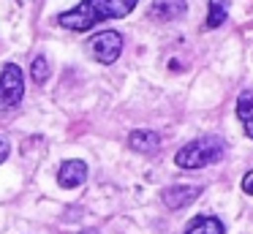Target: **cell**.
Wrapping results in <instances>:
<instances>
[{
    "label": "cell",
    "mask_w": 253,
    "mask_h": 234,
    "mask_svg": "<svg viewBox=\"0 0 253 234\" xmlns=\"http://www.w3.org/2000/svg\"><path fill=\"white\" fill-rule=\"evenodd\" d=\"M139 0H82L71 11L57 16V25L74 33H87L106 19H123L136 8Z\"/></svg>",
    "instance_id": "cell-1"
},
{
    "label": "cell",
    "mask_w": 253,
    "mask_h": 234,
    "mask_svg": "<svg viewBox=\"0 0 253 234\" xmlns=\"http://www.w3.org/2000/svg\"><path fill=\"white\" fill-rule=\"evenodd\" d=\"M226 155V141L220 136H202L188 141L174 155V163L180 169H204L210 163H218Z\"/></svg>",
    "instance_id": "cell-2"
},
{
    "label": "cell",
    "mask_w": 253,
    "mask_h": 234,
    "mask_svg": "<svg viewBox=\"0 0 253 234\" xmlns=\"http://www.w3.org/2000/svg\"><path fill=\"white\" fill-rule=\"evenodd\" d=\"M25 98V76L17 63H6L0 71V112L17 109Z\"/></svg>",
    "instance_id": "cell-3"
},
{
    "label": "cell",
    "mask_w": 253,
    "mask_h": 234,
    "mask_svg": "<svg viewBox=\"0 0 253 234\" xmlns=\"http://www.w3.org/2000/svg\"><path fill=\"white\" fill-rule=\"evenodd\" d=\"M87 52H90L93 60H98V63H104V65L115 63V60L120 57V52H123V36L117 30L95 33V36L87 41Z\"/></svg>",
    "instance_id": "cell-4"
},
{
    "label": "cell",
    "mask_w": 253,
    "mask_h": 234,
    "mask_svg": "<svg viewBox=\"0 0 253 234\" xmlns=\"http://www.w3.org/2000/svg\"><path fill=\"white\" fill-rule=\"evenodd\" d=\"M199 196H202V185H191V183H174L161 190V199L169 210H185Z\"/></svg>",
    "instance_id": "cell-5"
},
{
    "label": "cell",
    "mask_w": 253,
    "mask_h": 234,
    "mask_svg": "<svg viewBox=\"0 0 253 234\" xmlns=\"http://www.w3.org/2000/svg\"><path fill=\"white\" fill-rule=\"evenodd\" d=\"M185 11H188L185 0H153V3H150V19L171 22V19L185 16Z\"/></svg>",
    "instance_id": "cell-6"
},
{
    "label": "cell",
    "mask_w": 253,
    "mask_h": 234,
    "mask_svg": "<svg viewBox=\"0 0 253 234\" xmlns=\"http://www.w3.org/2000/svg\"><path fill=\"white\" fill-rule=\"evenodd\" d=\"M84 180H87V163L79 161V158L66 161L60 166V172H57V183H60L63 188H79Z\"/></svg>",
    "instance_id": "cell-7"
},
{
    "label": "cell",
    "mask_w": 253,
    "mask_h": 234,
    "mask_svg": "<svg viewBox=\"0 0 253 234\" xmlns=\"http://www.w3.org/2000/svg\"><path fill=\"white\" fill-rule=\"evenodd\" d=\"M128 144H131V150L136 152H144V155H150V152H155L161 147V136L155 134V131H131V136H128Z\"/></svg>",
    "instance_id": "cell-8"
},
{
    "label": "cell",
    "mask_w": 253,
    "mask_h": 234,
    "mask_svg": "<svg viewBox=\"0 0 253 234\" xmlns=\"http://www.w3.org/2000/svg\"><path fill=\"white\" fill-rule=\"evenodd\" d=\"M237 117H240L245 136L253 139V90L240 93V98H237Z\"/></svg>",
    "instance_id": "cell-9"
},
{
    "label": "cell",
    "mask_w": 253,
    "mask_h": 234,
    "mask_svg": "<svg viewBox=\"0 0 253 234\" xmlns=\"http://www.w3.org/2000/svg\"><path fill=\"white\" fill-rule=\"evenodd\" d=\"M185 234H226V226L223 221H218L212 215H199L188 223Z\"/></svg>",
    "instance_id": "cell-10"
},
{
    "label": "cell",
    "mask_w": 253,
    "mask_h": 234,
    "mask_svg": "<svg viewBox=\"0 0 253 234\" xmlns=\"http://www.w3.org/2000/svg\"><path fill=\"white\" fill-rule=\"evenodd\" d=\"M229 16V0H210V14H207V27L215 30L220 27Z\"/></svg>",
    "instance_id": "cell-11"
},
{
    "label": "cell",
    "mask_w": 253,
    "mask_h": 234,
    "mask_svg": "<svg viewBox=\"0 0 253 234\" xmlns=\"http://www.w3.org/2000/svg\"><path fill=\"white\" fill-rule=\"evenodd\" d=\"M30 74H33V82L44 85V82L49 79V60H46L44 54H39V57L33 60V68H30Z\"/></svg>",
    "instance_id": "cell-12"
},
{
    "label": "cell",
    "mask_w": 253,
    "mask_h": 234,
    "mask_svg": "<svg viewBox=\"0 0 253 234\" xmlns=\"http://www.w3.org/2000/svg\"><path fill=\"white\" fill-rule=\"evenodd\" d=\"M242 190H245L248 196H253V169L245 174V177H242Z\"/></svg>",
    "instance_id": "cell-13"
},
{
    "label": "cell",
    "mask_w": 253,
    "mask_h": 234,
    "mask_svg": "<svg viewBox=\"0 0 253 234\" xmlns=\"http://www.w3.org/2000/svg\"><path fill=\"white\" fill-rule=\"evenodd\" d=\"M8 150H11V147H8V139L6 136H0V163L8 158Z\"/></svg>",
    "instance_id": "cell-14"
}]
</instances>
